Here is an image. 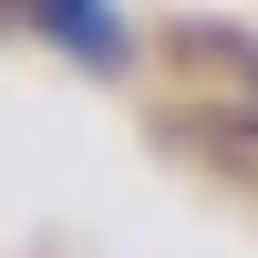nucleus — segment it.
Returning a JSON list of instances; mask_svg holds the SVG:
<instances>
[{"mask_svg":"<svg viewBox=\"0 0 258 258\" xmlns=\"http://www.w3.org/2000/svg\"><path fill=\"white\" fill-rule=\"evenodd\" d=\"M21 31H41L52 52L93 62V73H124V62H135V21L103 11V0H31V11H21Z\"/></svg>","mask_w":258,"mask_h":258,"instance_id":"f257e3e1","label":"nucleus"}]
</instances>
